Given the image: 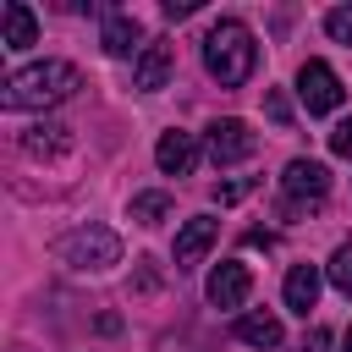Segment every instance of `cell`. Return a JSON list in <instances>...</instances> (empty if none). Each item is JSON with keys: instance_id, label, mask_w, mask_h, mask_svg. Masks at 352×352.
<instances>
[{"instance_id": "10", "label": "cell", "mask_w": 352, "mask_h": 352, "mask_svg": "<svg viewBox=\"0 0 352 352\" xmlns=\"http://www.w3.org/2000/svg\"><path fill=\"white\" fill-rule=\"evenodd\" d=\"M214 236H220V220H209V214H192L182 231H176V270H192L209 248H214Z\"/></svg>"}, {"instance_id": "24", "label": "cell", "mask_w": 352, "mask_h": 352, "mask_svg": "<svg viewBox=\"0 0 352 352\" xmlns=\"http://www.w3.org/2000/svg\"><path fill=\"white\" fill-rule=\"evenodd\" d=\"M346 352H352V324H346Z\"/></svg>"}, {"instance_id": "18", "label": "cell", "mask_w": 352, "mask_h": 352, "mask_svg": "<svg viewBox=\"0 0 352 352\" xmlns=\"http://www.w3.org/2000/svg\"><path fill=\"white\" fill-rule=\"evenodd\" d=\"M324 33H330L336 44H352V6H336V11H324Z\"/></svg>"}, {"instance_id": "9", "label": "cell", "mask_w": 352, "mask_h": 352, "mask_svg": "<svg viewBox=\"0 0 352 352\" xmlns=\"http://www.w3.org/2000/svg\"><path fill=\"white\" fill-rule=\"evenodd\" d=\"M170 60H176V50H170L165 38H148V50H143L138 66H132V88H138V94H160L165 77H170Z\"/></svg>"}, {"instance_id": "8", "label": "cell", "mask_w": 352, "mask_h": 352, "mask_svg": "<svg viewBox=\"0 0 352 352\" xmlns=\"http://www.w3.org/2000/svg\"><path fill=\"white\" fill-rule=\"evenodd\" d=\"M99 44H104V55H116V60H126V55H143V50H148V44H143V28H138V16H132V11H104Z\"/></svg>"}, {"instance_id": "6", "label": "cell", "mask_w": 352, "mask_h": 352, "mask_svg": "<svg viewBox=\"0 0 352 352\" xmlns=\"http://www.w3.org/2000/svg\"><path fill=\"white\" fill-rule=\"evenodd\" d=\"M209 160L226 170V165H242V160H253V148H258V138H253V126L248 121H236V116H226V121H214L209 126Z\"/></svg>"}, {"instance_id": "4", "label": "cell", "mask_w": 352, "mask_h": 352, "mask_svg": "<svg viewBox=\"0 0 352 352\" xmlns=\"http://www.w3.org/2000/svg\"><path fill=\"white\" fill-rule=\"evenodd\" d=\"M280 192H286L280 214L319 209V204H324V192H330V170H324L319 160H292V165H286V176H280Z\"/></svg>"}, {"instance_id": "15", "label": "cell", "mask_w": 352, "mask_h": 352, "mask_svg": "<svg viewBox=\"0 0 352 352\" xmlns=\"http://www.w3.org/2000/svg\"><path fill=\"white\" fill-rule=\"evenodd\" d=\"M236 341H248V346H280V319L264 314V308L236 314Z\"/></svg>"}, {"instance_id": "13", "label": "cell", "mask_w": 352, "mask_h": 352, "mask_svg": "<svg viewBox=\"0 0 352 352\" xmlns=\"http://www.w3.org/2000/svg\"><path fill=\"white\" fill-rule=\"evenodd\" d=\"M319 280H324L319 264H292V270H286V308L308 319L314 302H319Z\"/></svg>"}, {"instance_id": "7", "label": "cell", "mask_w": 352, "mask_h": 352, "mask_svg": "<svg viewBox=\"0 0 352 352\" xmlns=\"http://www.w3.org/2000/svg\"><path fill=\"white\" fill-rule=\"evenodd\" d=\"M248 292H253V275H248V264H236V258L214 264V275H209V286H204V297H209L214 308H242Z\"/></svg>"}, {"instance_id": "17", "label": "cell", "mask_w": 352, "mask_h": 352, "mask_svg": "<svg viewBox=\"0 0 352 352\" xmlns=\"http://www.w3.org/2000/svg\"><path fill=\"white\" fill-rule=\"evenodd\" d=\"M330 286H336L341 297H352V242L336 248V258H330Z\"/></svg>"}, {"instance_id": "2", "label": "cell", "mask_w": 352, "mask_h": 352, "mask_svg": "<svg viewBox=\"0 0 352 352\" xmlns=\"http://www.w3.org/2000/svg\"><path fill=\"white\" fill-rule=\"evenodd\" d=\"M204 66H209V77H214L220 88H242V82L253 77V66H258V44H253L248 22L220 16V22L204 33Z\"/></svg>"}, {"instance_id": "16", "label": "cell", "mask_w": 352, "mask_h": 352, "mask_svg": "<svg viewBox=\"0 0 352 352\" xmlns=\"http://www.w3.org/2000/svg\"><path fill=\"white\" fill-rule=\"evenodd\" d=\"M165 214H170V198H165V192H138V198H132V220H138V226H160Z\"/></svg>"}, {"instance_id": "14", "label": "cell", "mask_w": 352, "mask_h": 352, "mask_svg": "<svg viewBox=\"0 0 352 352\" xmlns=\"http://www.w3.org/2000/svg\"><path fill=\"white\" fill-rule=\"evenodd\" d=\"M66 148H72V132L55 126V121H38V126L22 132V154H33V160H55V154H66Z\"/></svg>"}, {"instance_id": "23", "label": "cell", "mask_w": 352, "mask_h": 352, "mask_svg": "<svg viewBox=\"0 0 352 352\" xmlns=\"http://www.w3.org/2000/svg\"><path fill=\"white\" fill-rule=\"evenodd\" d=\"M314 352H330V336L324 330H314Z\"/></svg>"}, {"instance_id": "3", "label": "cell", "mask_w": 352, "mask_h": 352, "mask_svg": "<svg viewBox=\"0 0 352 352\" xmlns=\"http://www.w3.org/2000/svg\"><path fill=\"white\" fill-rule=\"evenodd\" d=\"M60 258L72 270H110V264H121V236L110 226H82L60 242Z\"/></svg>"}, {"instance_id": "12", "label": "cell", "mask_w": 352, "mask_h": 352, "mask_svg": "<svg viewBox=\"0 0 352 352\" xmlns=\"http://www.w3.org/2000/svg\"><path fill=\"white\" fill-rule=\"evenodd\" d=\"M0 44H6V50H33V44H38V16H33L22 0H6V6H0Z\"/></svg>"}, {"instance_id": "5", "label": "cell", "mask_w": 352, "mask_h": 352, "mask_svg": "<svg viewBox=\"0 0 352 352\" xmlns=\"http://www.w3.org/2000/svg\"><path fill=\"white\" fill-rule=\"evenodd\" d=\"M341 77L324 66V60H302V72H297V99H302V110L308 116H330L336 104H341Z\"/></svg>"}, {"instance_id": "19", "label": "cell", "mask_w": 352, "mask_h": 352, "mask_svg": "<svg viewBox=\"0 0 352 352\" xmlns=\"http://www.w3.org/2000/svg\"><path fill=\"white\" fill-rule=\"evenodd\" d=\"M248 192H253V182H248V176H242V182H220V187H214V204L226 209V204H242Z\"/></svg>"}, {"instance_id": "21", "label": "cell", "mask_w": 352, "mask_h": 352, "mask_svg": "<svg viewBox=\"0 0 352 352\" xmlns=\"http://www.w3.org/2000/svg\"><path fill=\"white\" fill-rule=\"evenodd\" d=\"M264 104H270V116H275V121H280V126H286V121H292V104H286V99H280V94H270V99H264Z\"/></svg>"}, {"instance_id": "11", "label": "cell", "mask_w": 352, "mask_h": 352, "mask_svg": "<svg viewBox=\"0 0 352 352\" xmlns=\"http://www.w3.org/2000/svg\"><path fill=\"white\" fill-rule=\"evenodd\" d=\"M154 165H160L165 176H187V170L198 165V138H192V132H160Z\"/></svg>"}, {"instance_id": "1", "label": "cell", "mask_w": 352, "mask_h": 352, "mask_svg": "<svg viewBox=\"0 0 352 352\" xmlns=\"http://www.w3.org/2000/svg\"><path fill=\"white\" fill-rule=\"evenodd\" d=\"M82 88V72L72 60H33L0 82V110H55Z\"/></svg>"}, {"instance_id": "22", "label": "cell", "mask_w": 352, "mask_h": 352, "mask_svg": "<svg viewBox=\"0 0 352 352\" xmlns=\"http://www.w3.org/2000/svg\"><path fill=\"white\" fill-rule=\"evenodd\" d=\"M198 0H165V16H192Z\"/></svg>"}, {"instance_id": "20", "label": "cell", "mask_w": 352, "mask_h": 352, "mask_svg": "<svg viewBox=\"0 0 352 352\" xmlns=\"http://www.w3.org/2000/svg\"><path fill=\"white\" fill-rule=\"evenodd\" d=\"M330 154H341V160H352V121H341V126L330 132Z\"/></svg>"}]
</instances>
